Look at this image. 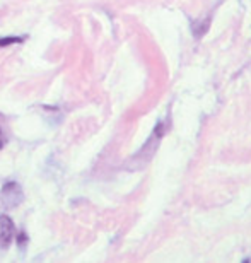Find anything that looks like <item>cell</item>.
Returning a JSON list of instances; mask_svg holds the SVG:
<instances>
[{"label": "cell", "instance_id": "6da1fadb", "mask_svg": "<svg viewBox=\"0 0 251 263\" xmlns=\"http://www.w3.org/2000/svg\"><path fill=\"white\" fill-rule=\"evenodd\" d=\"M23 200H24L23 190H21V186L15 181H9L7 185L2 188V203L7 209L17 207V205L23 203Z\"/></svg>", "mask_w": 251, "mask_h": 263}, {"label": "cell", "instance_id": "7a4b0ae2", "mask_svg": "<svg viewBox=\"0 0 251 263\" xmlns=\"http://www.w3.org/2000/svg\"><path fill=\"white\" fill-rule=\"evenodd\" d=\"M15 236L14 224L7 215H0V250H7Z\"/></svg>", "mask_w": 251, "mask_h": 263}, {"label": "cell", "instance_id": "3957f363", "mask_svg": "<svg viewBox=\"0 0 251 263\" xmlns=\"http://www.w3.org/2000/svg\"><path fill=\"white\" fill-rule=\"evenodd\" d=\"M24 38H17V36H10V38H0V46H9L15 43H23Z\"/></svg>", "mask_w": 251, "mask_h": 263}, {"label": "cell", "instance_id": "277c9868", "mask_svg": "<svg viewBox=\"0 0 251 263\" xmlns=\"http://www.w3.org/2000/svg\"><path fill=\"white\" fill-rule=\"evenodd\" d=\"M4 144H5V135L2 134V130H0V149L4 147Z\"/></svg>", "mask_w": 251, "mask_h": 263}]
</instances>
